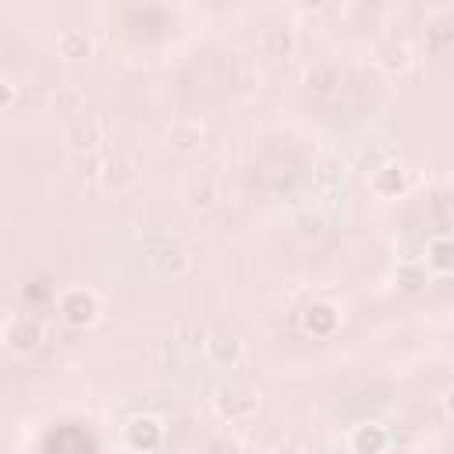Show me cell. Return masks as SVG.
<instances>
[{
  "label": "cell",
  "instance_id": "cell-1",
  "mask_svg": "<svg viewBox=\"0 0 454 454\" xmlns=\"http://www.w3.org/2000/svg\"><path fill=\"white\" fill-rule=\"evenodd\" d=\"M46 448H57V451H86V448H93V440L86 433H54L46 440Z\"/></svg>",
  "mask_w": 454,
  "mask_h": 454
}]
</instances>
